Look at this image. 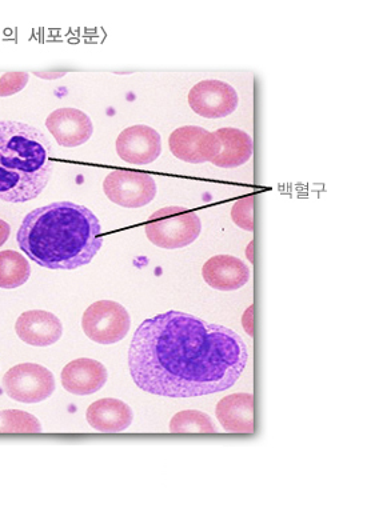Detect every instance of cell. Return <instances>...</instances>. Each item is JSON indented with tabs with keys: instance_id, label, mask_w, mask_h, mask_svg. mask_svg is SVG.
<instances>
[{
	"instance_id": "7402d4cb",
	"label": "cell",
	"mask_w": 367,
	"mask_h": 512,
	"mask_svg": "<svg viewBox=\"0 0 367 512\" xmlns=\"http://www.w3.org/2000/svg\"><path fill=\"white\" fill-rule=\"evenodd\" d=\"M27 72H5L0 74V98H7L21 92L29 83Z\"/></svg>"
},
{
	"instance_id": "7a4b0ae2",
	"label": "cell",
	"mask_w": 367,
	"mask_h": 512,
	"mask_svg": "<svg viewBox=\"0 0 367 512\" xmlns=\"http://www.w3.org/2000/svg\"><path fill=\"white\" fill-rule=\"evenodd\" d=\"M19 248L49 270H77L102 248V227L89 208L71 202L39 207L26 215L17 234Z\"/></svg>"
},
{
	"instance_id": "3957f363",
	"label": "cell",
	"mask_w": 367,
	"mask_h": 512,
	"mask_svg": "<svg viewBox=\"0 0 367 512\" xmlns=\"http://www.w3.org/2000/svg\"><path fill=\"white\" fill-rule=\"evenodd\" d=\"M51 144L38 128L0 122V200L26 203L38 198L51 176Z\"/></svg>"
},
{
	"instance_id": "4fadbf2b",
	"label": "cell",
	"mask_w": 367,
	"mask_h": 512,
	"mask_svg": "<svg viewBox=\"0 0 367 512\" xmlns=\"http://www.w3.org/2000/svg\"><path fill=\"white\" fill-rule=\"evenodd\" d=\"M109 372L98 360L79 358L63 368L61 374L62 386L70 394L85 396L95 394L105 387Z\"/></svg>"
},
{
	"instance_id": "ba28073f",
	"label": "cell",
	"mask_w": 367,
	"mask_h": 512,
	"mask_svg": "<svg viewBox=\"0 0 367 512\" xmlns=\"http://www.w3.org/2000/svg\"><path fill=\"white\" fill-rule=\"evenodd\" d=\"M238 103L235 88L222 80H202L189 92L191 110L207 119H221L233 114Z\"/></svg>"
},
{
	"instance_id": "603a6c76",
	"label": "cell",
	"mask_w": 367,
	"mask_h": 512,
	"mask_svg": "<svg viewBox=\"0 0 367 512\" xmlns=\"http://www.w3.org/2000/svg\"><path fill=\"white\" fill-rule=\"evenodd\" d=\"M242 326L250 336H254V306H250L242 316Z\"/></svg>"
},
{
	"instance_id": "5b68a950",
	"label": "cell",
	"mask_w": 367,
	"mask_h": 512,
	"mask_svg": "<svg viewBox=\"0 0 367 512\" xmlns=\"http://www.w3.org/2000/svg\"><path fill=\"white\" fill-rule=\"evenodd\" d=\"M130 327L129 311L114 300H98L87 308L82 318L87 338L105 346L125 339Z\"/></svg>"
},
{
	"instance_id": "2e32d148",
	"label": "cell",
	"mask_w": 367,
	"mask_h": 512,
	"mask_svg": "<svg viewBox=\"0 0 367 512\" xmlns=\"http://www.w3.org/2000/svg\"><path fill=\"white\" fill-rule=\"evenodd\" d=\"M86 419L90 426L105 434L126 431L134 420L133 408L123 400L99 399L87 408Z\"/></svg>"
},
{
	"instance_id": "277c9868",
	"label": "cell",
	"mask_w": 367,
	"mask_h": 512,
	"mask_svg": "<svg viewBox=\"0 0 367 512\" xmlns=\"http://www.w3.org/2000/svg\"><path fill=\"white\" fill-rule=\"evenodd\" d=\"M146 236L154 246L178 250L190 246L202 231V222L194 211L186 207H165L150 216Z\"/></svg>"
},
{
	"instance_id": "ac0fdd59",
	"label": "cell",
	"mask_w": 367,
	"mask_h": 512,
	"mask_svg": "<svg viewBox=\"0 0 367 512\" xmlns=\"http://www.w3.org/2000/svg\"><path fill=\"white\" fill-rule=\"evenodd\" d=\"M31 276L29 260L14 250L0 251V288L14 290L27 283Z\"/></svg>"
},
{
	"instance_id": "7c38bea8",
	"label": "cell",
	"mask_w": 367,
	"mask_h": 512,
	"mask_svg": "<svg viewBox=\"0 0 367 512\" xmlns=\"http://www.w3.org/2000/svg\"><path fill=\"white\" fill-rule=\"evenodd\" d=\"M15 331L29 346L50 347L62 338L63 324L53 312L30 310L19 316Z\"/></svg>"
},
{
	"instance_id": "8992f818",
	"label": "cell",
	"mask_w": 367,
	"mask_h": 512,
	"mask_svg": "<svg viewBox=\"0 0 367 512\" xmlns=\"http://www.w3.org/2000/svg\"><path fill=\"white\" fill-rule=\"evenodd\" d=\"M3 390L17 402L41 403L54 394V374L41 364H17L3 376Z\"/></svg>"
},
{
	"instance_id": "30bf717a",
	"label": "cell",
	"mask_w": 367,
	"mask_h": 512,
	"mask_svg": "<svg viewBox=\"0 0 367 512\" xmlns=\"http://www.w3.org/2000/svg\"><path fill=\"white\" fill-rule=\"evenodd\" d=\"M119 158L134 166H145L155 162L162 154L161 134L146 124L125 128L118 135Z\"/></svg>"
},
{
	"instance_id": "d6986e66",
	"label": "cell",
	"mask_w": 367,
	"mask_h": 512,
	"mask_svg": "<svg viewBox=\"0 0 367 512\" xmlns=\"http://www.w3.org/2000/svg\"><path fill=\"white\" fill-rule=\"evenodd\" d=\"M173 434H217L213 419L206 412L198 410L179 411L170 422Z\"/></svg>"
},
{
	"instance_id": "6da1fadb",
	"label": "cell",
	"mask_w": 367,
	"mask_h": 512,
	"mask_svg": "<svg viewBox=\"0 0 367 512\" xmlns=\"http://www.w3.org/2000/svg\"><path fill=\"white\" fill-rule=\"evenodd\" d=\"M249 350L230 328L181 311L146 319L129 350L131 378L166 398H194L229 390L241 378Z\"/></svg>"
},
{
	"instance_id": "cb8c5ba5",
	"label": "cell",
	"mask_w": 367,
	"mask_h": 512,
	"mask_svg": "<svg viewBox=\"0 0 367 512\" xmlns=\"http://www.w3.org/2000/svg\"><path fill=\"white\" fill-rule=\"evenodd\" d=\"M11 234L10 224L0 219V247L9 240Z\"/></svg>"
},
{
	"instance_id": "ffe728a7",
	"label": "cell",
	"mask_w": 367,
	"mask_h": 512,
	"mask_svg": "<svg viewBox=\"0 0 367 512\" xmlns=\"http://www.w3.org/2000/svg\"><path fill=\"white\" fill-rule=\"evenodd\" d=\"M42 424L34 415L25 411H0V432L11 434H38L42 432Z\"/></svg>"
},
{
	"instance_id": "52a82bcc",
	"label": "cell",
	"mask_w": 367,
	"mask_h": 512,
	"mask_svg": "<svg viewBox=\"0 0 367 512\" xmlns=\"http://www.w3.org/2000/svg\"><path fill=\"white\" fill-rule=\"evenodd\" d=\"M103 191L118 206L141 208L153 202L158 188L150 174L118 170L106 176Z\"/></svg>"
},
{
	"instance_id": "9a60e30c",
	"label": "cell",
	"mask_w": 367,
	"mask_h": 512,
	"mask_svg": "<svg viewBox=\"0 0 367 512\" xmlns=\"http://www.w3.org/2000/svg\"><path fill=\"white\" fill-rule=\"evenodd\" d=\"M215 415L223 430L231 434H253L254 396L239 392L219 400Z\"/></svg>"
},
{
	"instance_id": "e0dca14e",
	"label": "cell",
	"mask_w": 367,
	"mask_h": 512,
	"mask_svg": "<svg viewBox=\"0 0 367 512\" xmlns=\"http://www.w3.org/2000/svg\"><path fill=\"white\" fill-rule=\"evenodd\" d=\"M221 142V152L211 163L221 168H237L251 159L254 151L253 138L239 128H219L214 132Z\"/></svg>"
},
{
	"instance_id": "44dd1931",
	"label": "cell",
	"mask_w": 367,
	"mask_h": 512,
	"mask_svg": "<svg viewBox=\"0 0 367 512\" xmlns=\"http://www.w3.org/2000/svg\"><path fill=\"white\" fill-rule=\"evenodd\" d=\"M231 219L242 230L254 231V196H245L237 200L231 208Z\"/></svg>"
},
{
	"instance_id": "9c48e42d",
	"label": "cell",
	"mask_w": 367,
	"mask_h": 512,
	"mask_svg": "<svg viewBox=\"0 0 367 512\" xmlns=\"http://www.w3.org/2000/svg\"><path fill=\"white\" fill-rule=\"evenodd\" d=\"M169 146L175 158L191 164L211 162L221 152L214 132L198 126H183L170 135Z\"/></svg>"
},
{
	"instance_id": "5bb4252c",
	"label": "cell",
	"mask_w": 367,
	"mask_h": 512,
	"mask_svg": "<svg viewBox=\"0 0 367 512\" xmlns=\"http://www.w3.org/2000/svg\"><path fill=\"white\" fill-rule=\"evenodd\" d=\"M202 276L214 290L235 291L246 286L251 271L242 259L233 255H217L203 264Z\"/></svg>"
},
{
	"instance_id": "8fae6325",
	"label": "cell",
	"mask_w": 367,
	"mask_h": 512,
	"mask_svg": "<svg viewBox=\"0 0 367 512\" xmlns=\"http://www.w3.org/2000/svg\"><path fill=\"white\" fill-rule=\"evenodd\" d=\"M47 130L59 146L74 148L89 142L94 132L90 116L73 107L58 108L46 119Z\"/></svg>"
}]
</instances>
